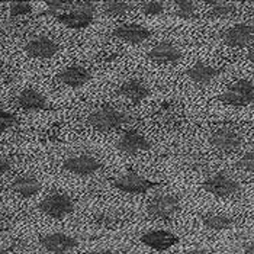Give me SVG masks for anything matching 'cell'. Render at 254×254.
<instances>
[{
    "label": "cell",
    "mask_w": 254,
    "mask_h": 254,
    "mask_svg": "<svg viewBox=\"0 0 254 254\" xmlns=\"http://www.w3.org/2000/svg\"><path fill=\"white\" fill-rule=\"evenodd\" d=\"M131 121V117L128 112L121 111L114 106H102L96 111L90 112L86 122L87 125H90L92 128L102 131V132H108V131H114L117 128H121L122 125H127Z\"/></svg>",
    "instance_id": "6da1fadb"
},
{
    "label": "cell",
    "mask_w": 254,
    "mask_h": 254,
    "mask_svg": "<svg viewBox=\"0 0 254 254\" xmlns=\"http://www.w3.org/2000/svg\"><path fill=\"white\" fill-rule=\"evenodd\" d=\"M206 4L209 6V18L214 19H222V18H228L231 15H234L237 7L233 3L228 1H216V0H209L206 1Z\"/></svg>",
    "instance_id": "cb8c5ba5"
},
{
    "label": "cell",
    "mask_w": 254,
    "mask_h": 254,
    "mask_svg": "<svg viewBox=\"0 0 254 254\" xmlns=\"http://www.w3.org/2000/svg\"><path fill=\"white\" fill-rule=\"evenodd\" d=\"M112 35L124 42L135 45V44H141V42L147 41L150 38L151 32H150V29H147L145 26H142L139 23H124V25L118 26Z\"/></svg>",
    "instance_id": "ac0fdd59"
},
{
    "label": "cell",
    "mask_w": 254,
    "mask_h": 254,
    "mask_svg": "<svg viewBox=\"0 0 254 254\" xmlns=\"http://www.w3.org/2000/svg\"><path fill=\"white\" fill-rule=\"evenodd\" d=\"M45 4L48 6V10H53V12H57V13H63V12H67L71 9L73 6V1L71 0H48L45 1Z\"/></svg>",
    "instance_id": "f546056e"
},
{
    "label": "cell",
    "mask_w": 254,
    "mask_h": 254,
    "mask_svg": "<svg viewBox=\"0 0 254 254\" xmlns=\"http://www.w3.org/2000/svg\"><path fill=\"white\" fill-rule=\"evenodd\" d=\"M202 189L218 197H231L241 190V185L225 173H216L203 180Z\"/></svg>",
    "instance_id": "8992f818"
},
{
    "label": "cell",
    "mask_w": 254,
    "mask_h": 254,
    "mask_svg": "<svg viewBox=\"0 0 254 254\" xmlns=\"http://www.w3.org/2000/svg\"><path fill=\"white\" fill-rule=\"evenodd\" d=\"M96 15V3L95 1H73V6L70 10L60 13L56 19L63 23L65 28L70 29H84L87 28Z\"/></svg>",
    "instance_id": "7a4b0ae2"
},
{
    "label": "cell",
    "mask_w": 254,
    "mask_h": 254,
    "mask_svg": "<svg viewBox=\"0 0 254 254\" xmlns=\"http://www.w3.org/2000/svg\"><path fill=\"white\" fill-rule=\"evenodd\" d=\"M235 167L241 172L254 173V151H249L240 157L235 163Z\"/></svg>",
    "instance_id": "f1b7e54d"
},
{
    "label": "cell",
    "mask_w": 254,
    "mask_h": 254,
    "mask_svg": "<svg viewBox=\"0 0 254 254\" xmlns=\"http://www.w3.org/2000/svg\"><path fill=\"white\" fill-rule=\"evenodd\" d=\"M61 167L65 172H70L77 176H90L102 169V161L90 154H74L67 157Z\"/></svg>",
    "instance_id": "9c48e42d"
},
{
    "label": "cell",
    "mask_w": 254,
    "mask_h": 254,
    "mask_svg": "<svg viewBox=\"0 0 254 254\" xmlns=\"http://www.w3.org/2000/svg\"><path fill=\"white\" fill-rule=\"evenodd\" d=\"M25 53L34 59H53L60 50V45L50 37H35L25 44Z\"/></svg>",
    "instance_id": "5bb4252c"
},
{
    "label": "cell",
    "mask_w": 254,
    "mask_h": 254,
    "mask_svg": "<svg viewBox=\"0 0 254 254\" xmlns=\"http://www.w3.org/2000/svg\"><path fill=\"white\" fill-rule=\"evenodd\" d=\"M175 6H176L175 15H176L177 18H180V19L192 20L195 19L196 15H197L196 3L192 1V0H176Z\"/></svg>",
    "instance_id": "d4e9b609"
},
{
    "label": "cell",
    "mask_w": 254,
    "mask_h": 254,
    "mask_svg": "<svg viewBox=\"0 0 254 254\" xmlns=\"http://www.w3.org/2000/svg\"><path fill=\"white\" fill-rule=\"evenodd\" d=\"M92 78L90 71L83 67V65H77V64H73V65H68L65 68H63L57 74V80L60 83L71 87V89H78V87H83L86 83H89V80Z\"/></svg>",
    "instance_id": "2e32d148"
},
{
    "label": "cell",
    "mask_w": 254,
    "mask_h": 254,
    "mask_svg": "<svg viewBox=\"0 0 254 254\" xmlns=\"http://www.w3.org/2000/svg\"><path fill=\"white\" fill-rule=\"evenodd\" d=\"M134 1H124V0H108L102 3V10L109 16H122L128 12L135 9Z\"/></svg>",
    "instance_id": "603a6c76"
},
{
    "label": "cell",
    "mask_w": 254,
    "mask_h": 254,
    "mask_svg": "<svg viewBox=\"0 0 254 254\" xmlns=\"http://www.w3.org/2000/svg\"><path fill=\"white\" fill-rule=\"evenodd\" d=\"M89 254H121L115 252V250H96V252H92Z\"/></svg>",
    "instance_id": "e575fe53"
},
{
    "label": "cell",
    "mask_w": 254,
    "mask_h": 254,
    "mask_svg": "<svg viewBox=\"0 0 254 254\" xmlns=\"http://www.w3.org/2000/svg\"><path fill=\"white\" fill-rule=\"evenodd\" d=\"M39 244L48 253L65 254L74 250L78 246V241L76 237L65 233H51V234L42 235Z\"/></svg>",
    "instance_id": "30bf717a"
},
{
    "label": "cell",
    "mask_w": 254,
    "mask_h": 254,
    "mask_svg": "<svg viewBox=\"0 0 254 254\" xmlns=\"http://www.w3.org/2000/svg\"><path fill=\"white\" fill-rule=\"evenodd\" d=\"M157 182H153L147 177L141 176L135 172H128L122 176H119L115 180L114 186L118 190L124 192V193H129V195H142L150 192L153 188H156Z\"/></svg>",
    "instance_id": "ba28073f"
},
{
    "label": "cell",
    "mask_w": 254,
    "mask_h": 254,
    "mask_svg": "<svg viewBox=\"0 0 254 254\" xmlns=\"http://www.w3.org/2000/svg\"><path fill=\"white\" fill-rule=\"evenodd\" d=\"M96 222L102 224V225H114L115 221H117V216L114 214H105V212H100L98 215L95 216Z\"/></svg>",
    "instance_id": "4dcf8cb0"
},
{
    "label": "cell",
    "mask_w": 254,
    "mask_h": 254,
    "mask_svg": "<svg viewBox=\"0 0 254 254\" xmlns=\"http://www.w3.org/2000/svg\"><path fill=\"white\" fill-rule=\"evenodd\" d=\"M221 39L233 48H250L254 45V23H235L222 32Z\"/></svg>",
    "instance_id": "52a82bcc"
},
{
    "label": "cell",
    "mask_w": 254,
    "mask_h": 254,
    "mask_svg": "<svg viewBox=\"0 0 254 254\" xmlns=\"http://www.w3.org/2000/svg\"><path fill=\"white\" fill-rule=\"evenodd\" d=\"M202 224L212 231H225L235 225V219L233 216L221 215V214H206L200 216Z\"/></svg>",
    "instance_id": "7402d4cb"
},
{
    "label": "cell",
    "mask_w": 254,
    "mask_h": 254,
    "mask_svg": "<svg viewBox=\"0 0 254 254\" xmlns=\"http://www.w3.org/2000/svg\"><path fill=\"white\" fill-rule=\"evenodd\" d=\"M218 100L235 108L250 106L254 103V83L249 78H238L218 96Z\"/></svg>",
    "instance_id": "3957f363"
},
{
    "label": "cell",
    "mask_w": 254,
    "mask_h": 254,
    "mask_svg": "<svg viewBox=\"0 0 254 254\" xmlns=\"http://www.w3.org/2000/svg\"><path fill=\"white\" fill-rule=\"evenodd\" d=\"M41 188H42L41 182L31 175H20L10 183V189L22 197L35 196L41 192Z\"/></svg>",
    "instance_id": "44dd1931"
},
{
    "label": "cell",
    "mask_w": 254,
    "mask_h": 254,
    "mask_svg": "<svg viewBox=\"0 0 254 254\" xmlns=\"http://www.w3.org/2000/svg\"><path fill=\"white\" fill-rule=\"evenodd\" d=\"M32 12V4L29 1H12L9 3V15L12 18H19Z\"/></svg>",
    "instance_id": "4316f807"
},
{
    "label": "cell",
    "mask_w": 254,
    "mask_h": 254,
    "mask_svg": "<svg viewBox=\"0 0 254 254\" xmlns=\"http://www.w3.org/2000/svg\"><path fill=\"white\" fill-rule=\"evenodd\" d=\"M9 170H10V161L0 157V177L4 176Z\"/></svg>",
    "instance_id": "1f68e13d"
},
{
    "label": "cell",
    "mask_w": 254,
    "mask_h": 254,
    "mask_svg": "<svg viewBox=\"0 0 254 254\" xmlns=\"http://www.w3.org/2000/svg\"><path fill=\"white\" fill-rule=\"evenodd\" d=\"M209 144L222 153H234L243 145V137L231 128H219L209 137Z\"/></svg>",
    "instance_id": "8fae6325"
},
{
    "label": "cell",
    "mask_w": 254,
    "mask_h": 254,
    "mask_svg": "<svg viewBox=\"0 0 254 254\" xmlns=\"http://www.w3.org/2000/svg\"><path fill=\"white\" fill-rule=\"evenodd\" d=\"M185 254H218L215 252H211V250H203V249H197V250H190Z\"/></svg>",
    "instance_id": "d6a6232c"
},
{
    "label": "cell",
    "mask_w": 254,
    "mask_h": 254,
    "mask_svg": "<svg viewBox=\"0 0 254 254\" xmlns=\"http://www.w3.org/2000/svg\"><path fill=\"white\" fill-rule=\"evenodd\" d=\"M117 148L119 151L134 156L138 154L141 151H147L151 148V142L141 135L139 132L134 131V129H127L121 134V137L118 138L117 141Z\"/></svg>",
    "instance_id": "7c38bea8"
},
{
    "label": "cell",
    "mask_w": 254,
    "mask_h": 254,
    "mask_svg": "<svg viewBox=\"0 0 254 254\" xmlns=\"http://www.w3.org/2000/svg\"><path fill=\"white\" fill-rule=\"evenodd\" d=\"M118 93L122 98L128 99L131 103L138 105V103H141L142 100H145V99L148 98L150 89H148V86L144 81H141L138 78H129V80L124 81L119 86Z\"/></svg>",
    "instance_id": "d6986e66"
},
{
    "label": "cell",
    "mask_w": 254,
    "mask_h": 254,
    "mask_svg": "<svg viewBox=\"0 0 254 254\" xmlns=\"http://www.w3.org/2000/svg\"><path fill=\"white\" fill-rule=\"evenodd\" d=\"M139 10L147 15V16H157L161 15L166 10V6L163 1L158 0H147V1H139Z\"/></svg>",
    "instance_id": "484cf974"
},
{
    "label": "cell",
    "mask_w": 254,
    "mask_h": 254,
    "mask_svg": "<svg viewBox=\"0 0 254 254\" xmlns=\"http://www.w3.org/2000/svg\"><path fill=\"white\" fill-rule=\"evenodd\" d=\"M244 252L247 254H254V238L252 241H249L244 247Z\"/></svg>",
    "instance_id": "836d02e7"
},
{
    "label": "cell",
    "mask_w": 254,
    "mask_h": 254,
    "mask_svg": "<svg viewBox=\"0 0 254 254\" xmlns=\"http://www.w3.org/2000/svg\"><path fill=\"white\" fill-rule=\"evenodd\" d=\"M16 125H18V118L15 114L0 109V134H3L4 131L13 128Z\"/></svg>",
    "instance_id": "83f0119b"
},
{
    "label": "cell",
    "mask_w": 254,
    "mask_h": 254,
    "mask_svg": "<svg viewBox=\"0 0 254 254\" xmlns=\"http://www.w3.org/2000/svg\"><path fill=\"white\" fill-rule=\"evenodd\" d=\"M179 211L180 199L173 193H160L154 196L147 206V214L153 219H170Z\"/></svg>",
    "instance_id": "5b68a950"
},
{
    "label": "cell",
    "mask_w": 254,
    "mask_h": 254,
    "mask_svg": "<svg viewBox=\"0 0 254 254\" xmlns=\"http://www.w3.org/2000/svg\"><path fill=\"white\" fill-rule=\"evenodd\" d=\"M0 254H16L12 250H7V249H0Z\"/></svg>",
    "instance_id": "8d00e7d4"
},
{
    "label": "cell",
    "mask_w": 254,
    "mask_h": 254,
    "mask_svg": "<svg viewBox=\"0 0 254 254\" xmlns=\"http://www.w3.org/2000/svg\"><path fill=\"white\" fill-rule=\"evenodd\" d=\"M247 60H249L252 64H254V45L253 47H250V50H249V53H247Z\"/></svg>",
    "instance_id": "d590c367"
},
{
    "label": "cell",
    "mask_w": 254,
    "mask_h": 254,
    "mask_svg": "<svg viewBox=\"0 0 254 254\" xmlns=\"http://www.w3.org/2000/svg\"><path fill=\"white\" fill-rule=\"evenodd\" d=\"M147 57L158 64H173L179 60H182L183 54L176 44L163 41V42L156 44L154 47H151V50L147 53Z\"/></svg>",
    "instance_id": "9a60e30c"
},
{
    "label": "cell",
    "mask_w": 254,
    "mask_h": 254,
    "mask_svg": "<svg viewBox=\"0 0 254 254\" xmlns=\"http://www.w3.org/2000/svg\"><path fill=\"white\" fill-rule=\"evenodd\" d=\"M219 74H221L219 68H216L214 65H209L206 63H202V61H197L186 70V76L193 83L200 84V86H206V84L212 83L215 78H218Z\"/></svg>",
    "instance_id": "ffe728a7"
},
{
    "label": "cell",
    "mask_w": 254,
    "mask_h": 254,
    "mask_svg": "<svg viewBox=\"0 0 254 254\" xmlns=\"http://www.w3.org/2000/svg\"><path fill=\"white\" fill-rule=\"evenodd\" d=\"M139 241L144 246H147L156 252H166V250L172 249L173 246H176L180 241V238H179V235L172 231H167V230H153V231H148V233L141 235Z\"/></svg>",
    "instance_id": "4fadbf2b"
},
{
    "label": "cell",
    "mask_w": 254,
    "mask_h": 254,
    "mask_svg": "<svg viewBox=\"0 0 254 254\" xmlns=\"http://www.w3.org/2000/svg\"><path fill=\"white\" fill-rule=\"evenodd\" d=\"M16 103L20 109L28 111V112H34V111H48L51 109V105L48 102V99L45 98L41 92L35 89H25L22 90L18 98Z\"/></svg>",
    "instance_id": "e0dca14e"
},
{
    "label": "cell",
    "mask_w": 254,
    "mask_h": 254,
    "mask_svg": "<svg viewBox=\"0 0 254 254\" xmlns=\"http://www.w3.org/2000/svg\"><path fill=\"white\" fill-rule=\"evenodd\" d=\"M39 211L44 215L50 216L53 219H63L70 214H73L76 205L74 200L65 193L61 192H54L45 196L42 202L39 203Z\"/></svg>",
    "instance_id": "277c9868"
}]
</instances>
